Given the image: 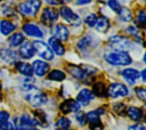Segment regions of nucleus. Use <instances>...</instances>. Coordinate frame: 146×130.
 <instances>
[{
    "mask_svg": "<svg viewBox=\"0 0 146 130\" xmlns=\"http://www.w3.org/2000/svg\"><path fill=\"white\" fill-rule=\"evenodd\" d=\"M104 59L112 66H127L132 63L131 56L125 51H107L104 54Z\"/></svg>",
    "mask_w": 146,
    "mask_h": 130,
    "instance_id": "obj_1",
    "label": "nucleus"
},
{
    "mask_svg": "<svg viewBox=\"0 0 146 130\" xmlns=\"http://www.w3.org/2000/svg\"><path fill=\"white\" fill-rule=\"evenodd\" d=\"M108 47L114 51H130L135 48V42L127 36L122 35H112L108 38Z\"/></svg>",
    "mask_w": 146,
    "mask_h": 130,
    "instance_id": "obj_2",
    "label": "nucleus"
},
{
    "mask_svg": "<svg viewBox=\"0 0 146 130\" xmlns=\"http://www.w3.org/2000/svg\"><path fill=\"white\" fill-rule=\"evenodd\" d=\"M41 8V0H25L18 5V10L23 16L33 17Z\"/></svg>",
    "mask_w": 146,
    "mask_h": 130,
    "instance_id": "obj_3",
    "label": "nucleus"
},
{
    "mask_svg": "<svg viewBox=\"0 0 146 130\" xmlns=\"http://www.w3.org/2000/svg\"><path fill=\"white\" fill-rule=\"evenodd\" d=\"M26 100L33 106V107H40L42 105H44L48 100L47 95L44 92H42L41 90H39L38 88L31 90L27 92L26 95Z\"/></svg>",
    "mask_w": 146,
    "mask_h": 130,
    "instance_id": "obj_4",
    "label": "nucleus"
},
{
    "mask_svg": "<svg viewBox=\"0 0 146 130\" xmlns=\"http://www.w3.org/2000/svg\"><path fill=\"white\" fill-rule=\"evenodd\" d=\"M32 44L34 48V52H36L43 60L54 59V52L51 51V49L49 48V46L46 42H43L41 40H35Z\"/></svg>",
    "mask_w": 146,
    "mask_h": 130,
    "instance_id": "obj_5",
    "label": "nucleus"
},
{
    "mask_svg": "<svg viewBox=\"0 0 146 130\" xmlns=\"http://www.w3.org/2000/svg\"><path fill=\"white\" fill-rule=\"evenodd\" d=\"M129 95V89L127 86L119 83V82H114L112 84H110V87L107 88V96H110L111 98H119V97H125Z\"/></svg>",
    "mask_w": 146,
    "mask_h": 130,
    "instance_id": "obj_6",
    "label": "nucleus"
},
{
    "mask_svg": "<svg viewBox=\"0 0 146 130\" xmlns=\"http://www.w3.org/2000/svg\"><path fill=\"white\" fill-rule=\"evenodd\" d=\"M58 15H60V17H62L64 21H66L67 23H70V24H72V25H79V24L81 23V18H80L70 7H67V6L60 7Z\"/></svg>",
    "mask_w": 146,
    "mask_h": 130,
    "instance_id": "obj_7",
    "label": "nucleus"
},
{
    "mask_svg": "<svg viewBox=\"0 0 146 130\" xmlns=\"http://www.w3.org/2000/svg\"><path fill=\"white\" fill-rule=\"evenodd\" d=\"M58 19V11L54 8L47 7L42 10L41 13V22L47 25V26H51Z\"/></svg>",
    "mask_w": 146,
    "mask_h": 130,
    "instance_id": "obj_8",
    "label": "nucleus"
},
{
    "mask_svg": "<svg viewBox=\"0 0 146 130\" xmlns=\"http://www.w3.org/2000/svg\"><path fill=\"white\" fill-rule=\"evenodd\" d=\"M23 32L31 38H36V39H41L43 38V31L35 24V23H25L22 26Z\"/></svg>",
    "mask_w": 146,
    "mask_h": 130,
    "instance_id": "obj_9",
    "label": "nucleus"
},
{
    "mask_svg": "<svg viewBox=\"0 0 146 130\" xmlns=\"http://www.w3.org/2000/svg\"><path fill=\"white\" fill-rule=\"evenodd\" d=\"M94 98H95V95L92 94V91L88 88H83L79 91L75 100L79 103L80 106H87L91 100H94Z\"/></svg>",
    "mask_w": 146,
    "mask_h": 130,
    "instance_id": "obj_10",
    "label": "nucleus"
},
{
    "mask_svg": "<svg viewBox=\"0 0 146 130\" xmlns=\"http://www.w3.org/2000/svg\"><path fill=\"white\" fill-rule=\"evenodd\" d=\"M121 75H122V78H123L129 84H131V86L135 84V83L138 81V79L140 78L139 71L136 70V68H132V67H125V68H123L122 72H121Z\"/></svg>",
    "mask_w": 146,
    "mask_h": 130,
    "instance_id": "obj_11",
    "label": "nucleus"
},
{
    "mask_svg": "<svg viewBox=\"0 0 146 130\" xmlns=\"http://www.w3.org/2000/svg\"><path fill=\"white\" fill-rule=\"evenodd\" d=\"M32 68H33V73L36 76H44L48 72H49V64L46 60H41V59H36L33 62L32 64Z\"/></svg>",
    "mask_w": 146,
    "mask_h": 130,
    "instance_id": "obj_12",
    "label": "nucleus"
},
{
    "mask_svg": "<svg viewBox=\"0 0 146 130\" xmlns=\"http://www.w3.org/2000/svg\"><path fill=\"white\" fill-rule=\"evenodd\" d=\"M80 107H81V106L79 105V103H78L75 99H66V100H64V101L59 105V109H60L64 114L78 112V111H80Z\"/></svg>",
    "mask_w": 146,
    "mask_h": 130,
    "instance_id": "obj_13",
    "label": "nucleus"
},
{
    "mask_svg": "<svg viewBox=\"0 0 146 130\" xmlns=\"http://www.w3.org/2000/svg\"><path fill=\"white\" fill-rule=\"evenodd\" d=\"M52 34L56 39H58L62 42V41H67L70 32H68V29L64 24H57L52 29Z\"/></svg>",
    "mask_w": 146,
    "mask_h": 130,
    "instance_id": "obj_14",
    "label": "nucleus"
},
{
    "mask_svg": "<svg viewBox=\"0 0 146 130\" xmlns=\"http://www.w3.org/2000/svg\"><path fill=\"white\" fill-rule=\"evenodd\" d=\"M48 46L49 48L51 49V51L54 52V55H57V56H63L65 54V47L62 44V42L56 39L55 36H51L49 38L48 40Z\"/></svg>",
    "mask_w": 146,
    "mask_h": 130,
    "instance_id": "obj_15",
    "label": "nucleus"
},
{
    "mask_svg": "<svg viewBox=\"0 0 146 130\" xmlns=\"http://www.w3.org/2000/svg\"><path fill=\"white\" fill-rule=\"evenodd\" d=\"M19 56L24 59H30L34 56V48H33V44L32 42L30 41H24L21 47H19Z\"/></svg>",
    "mask_w": 146,
    "mask_h": 130,
    "instance_id": "obj_16",
    "label": "nucleus"
},
{
    "mask_svg": "<svg viewBox=\"0 0 146 130\" xmlns=\"http://www.w3.org/2000/svg\"><path fill=\"white\" fill-rule=\"evenodd\" d=\"M68 72H70V74L73 76V78H75V79H78V80H80V81H87L88 80V75L84 73V71L81 68V66H76V65H68Z\"/></svg>",
    "mask_w": 146,
    "mask_h": 130,
    "instance_id": "obj_17",
    "label": "nucleus"
},
{
    "mask_svg": "<svg viewBox=\"0 0 146 130\" xmlns=\"http://www.w3.org/2000/svg\"><path fill=\"white\" fill-rule=\"evenodd\" d=\"M95 30L97 31V32H99V33H106L108 30H110V27H111V23H110V19L107 18V17H100V18H98L97 19V22H96V24H95Z\"/></svg>",
    "mask_w": 146,
    "mask_h": 130,
    "instance_id": "obj_18",
    "label": "nucleus"
},
{
    "mask_svg": "<svg viewBox=\"0 0 146 130\" xmlns=\"http://www.w3.org/2000/svg\"><path fill=\"white\" fill-rule=\"evenodd\" d=\"M125 113L128 114V116H129L132 121H136V122L141 121L143 117H144L143 111H141L139 107H136V106H130V107H128Z\"/></svg>",
    "mask_w": 146,
    "mask_h": 130,
    "instance_id": "obj_19",
    "label": "nucleus"
},
{
    "mask_svg": "<svg viewBox=\"0 0 146 130\" xmlns=\"http://www.w3.org/2000/svg\"><path fill=\"white\" fill-rule=\"evenodd\" d=\"M16 68H17V71H18L21 74H23V75L26 76V78H30V76L33 74V68H32V65H31L30 63L17 62Z\"/></svg>",
    "mask_w": 146,
    "mask_h": 130,
    "instance_id": "obj_20",
    "label": "nucleus"
},
{
    "mask_svg": "<svg viewBox=\"0 0 146 130\" xmlns=\"http://www.w3.org/2000/svg\"><path fill=\"white\" fill-rule=\"evenodd\" d=\"M16 26L14 23H11L8 19H2L0 21V33L2 35H9L15 31Z\"/></svg>",
    "mask_w": 146,
    "mask_h": 130,
    "instance_id": "obj_21",
    "label": "nucleus"
},
{
    "mask_svg": "<svg viewBox=\"0 0 146 130\" xmlns=\"http://www.w3.org/2000/svg\"><path fill=\"white\" fill-rule=\"evenodd\" d=\"M92 41H94V38L90 35V34H87L84 35L83 38H81L78 42V49L82 52V51H86L87 49H89L92 44Z\"/></svg>",
    "mask_w": 146,
    "mask_h": 130,
    "instance_id": "obj_22",
    "label": "nucleus"
},
{
    "mask_svg": "<svg viewBox=\"0 0 146 130\" xmlns=\"http://www.w3.org/2000/svg\"><path fill=\"white\" fill-rule=\"evenodd\" d=\"M24 41H25V40H24V35H23V33H19V32H17V33H13V34L9 36V39H8L9 46L13 47V48L21 46Z\"/></svg>",
    "mask_w": 146,
    "mask_h": 130,
    "instance_id": "obj_23",
    "label": "nucleus"
},
{
    "mask_svg": "<svg viewBox=\"0 0 146 130\" xmlns=\"http://www.w3.org/2000/svg\"><path fill=\"white\" fill-rule=\"evenodd\" d=\"M0 57H1L2 60L7 62V63H14V62L17 60V54L14 50H11V49H5V50H2V52L0 54Z\"/></svg>",
    "mask_w": 146,
    "mask_h": 130,
    "instance_id": "obj_24",
    "label": "nucleus"
},
{
    "mask_svg": "<svg viewBox=\"0 0 146 130\" xmlns=\"http://www.w3.org/2000/svg\"><path fill=\"white\" fill-rule=\"evenodd\" d=\"M92 94L97 97H106L107 96V89L103 82H96L92 86Z\"/></svg>",
    "mask_w": 146,
    "mask_h": 130,
    "instance_id": "obj_25",
    "label": "nucleus"
},
{
    "mask_svg": "<svg viewBox=\"0 0 146 130\" xmlns=\"http://www.w3.org/2000/svg\"><path fill=\"white\" fill-rule=\"evenodd\" d=\"M65 78H66V74L62 70H52L48 73V79L51 80V81L60 82V81H64Z\"/></svg>",
    "mask_w": 146,
    "mask_h": 130,
    "instance_id": "obj_26",
    "label": "nucleus"
},
{
    "mask_svg": "<svg viewBox=\"0 0 146 130\" xmlns=\"http://www.w3.org/2000/svg\"><path fill=\"white\" fill-rule=\"evenodd\" d=\"M117 16H119V19L121 22H130L132 21V13L129 8L127 7H121V9L117 11Z\"/></svg>",
    "mask_w": 146,
    "mask_h": 130,
    "instance_id": "obj_27",
    "label": "nucleus"
},
{
    "mask_svg": "<svg viewBox=\"0 0 146 130\" xmlns=\"http://www.w3.org/2000/svg\"><path fill=\"white\" fill-rule=\"evenodd\" d=\"M71 121L66 116H60L55 123V130H70Z\"/></svg>",
    "mask_w": 146,
    "mask_h": 130,
    "instance_id": "obj_28",
    "label": "nucleus"
},
{
    "mask_svg": "<svg viewBox=\"0 0 146 130\" xmlns=\"http://www.w3.org/2000/svg\"><path fill=\"white\" fill-rule=\"evenodd\" d=\"M33 117H34L36 124H39V125H43V127L47 125V122H48V121H47V115L44 114L43 111H41V109H36V111H34V113H33Z\"/></svg>",
    "mask_w": 146,
    "mask_h": 130,
    "instance_id": "obj_29",
    "label": "nucleus"
},
{
    "mask_svg": "<svg viewBox=\"0 0 146 130\" xmlns=\"http://www.w3.org/2000/svg\"><path fill=\"white\" fill-rule=\"evenodd\" d=\"M86 120L89 124H94V123H97V122H100V115L98 114L97 109L95 111H90L86 114Z\"/></svg>",
    "mask_w": 146,
    "mask_h": 130,
    "instance_id": "obj_30",
    "label": "nucleus"
},
{
    "mask_svg": "<svg viewBox=\"0 0 146 130\" xmlns=\"http://www.w3.org/2000/svg\"><path fill=\"white\" fill-rule=\"evenodd\" d=\"M136 24L139 27H143L146 30V10L141 9L137 13V17H136Z\"/></svg>",
    "mask_w": 146,
    "mask_h": 130,
    "instance_id": "obj_31",
    "label": "nucleus"
},
{
    "mask_svg": "<svg viewBox=\"0 0 146 130\" xmlns=\"http://www.w3.org/2000/svg\"><path fill=\"white\" fill-rule=\"evenodd\" d=\"M97 19H98V17L96 16V14H89V15H87L86 16V18H84V23L89 26V27H94L95 26V24H96V22H97Z\"/></svg>",
    "mask_w": 146,
    "mask_h": 130,
    "instance_id": "obj_32",
    "label": "nucleus"
},
{
    "mask_svg": "<svg viewBox=\"0 0 146 130\" xmlns=\"http://www.w3.org/2000/svg\"><path fill=\"white\" fill-rule=\"evenodd\" d=\"M113 109L116 114L119 115H124V113L127 112V106L123 103H116L113 105Z\"/></svg>",
    "mask_w": 146,
    "mask_h": 130,
    "instance_id": "obj_33",
    "label": "nucleus"
},
{
    "mask_svg": "<svg viewBox=\"0 0 146 130\" xmlns=\"http://www.w3.org/2000/svg\"><path fill=\"white\" fill-rule=\"evenodd\" d=\"M107 6H108V8H110L112 11H114V13H117V11L121 9V3H120L117 0H108V1H107Z\"/></svg>",
    "mask_w": 146,
    "mask_h": 130,
    "instance_id": "obj_34",
    "label": "nucleus"
},
{
    "mask_svg": "<svg viewBox=\"0 0 146 130\" xmlns=\"http://www.w3.org/2000/svg\"><path fill=\"white\" fill-rule=\"evenodd\" d=\"M135 94L137 95V97H138L139 99H141L143 101L146 103V88H144V87H138V88L135 89Z\"/></svg>",
    "mask_w": 146,
    "mask_h": 130,
    "instance_id": "obj_35",
    "label": "nucleus"
},
{
    "mask_svg": "<svg viewBox=\"0 0 146 130\" xmlns=\"http://www.w3.org/2000/svg\"><path fill=\"white\" fill-rule=\"evenodd\" d=\"M81 68L84 71V73H86L88 76H90V75H95V74H97V72H98V70H97L96 67L90 66V65H82Z\"/></svg>",
    "mask_w": 146,
    "mask_h": 130,
    "instance_id": "obj_36",
    "label": "nucleus"
},
{
    "mask_svg": "<svg viewBox=\"0 0 146 130\" xmlns=\"http://www.w3.org/2000/svg\"><path fill=\"white\" fill-rule=\"evenodd\" d=\"M75 119H76L78 123L81 124V125H84L86 122H87V120H86V114H84L83 112H80V111L76 112V114H75Z\"/></svg>",
    "mask_w": 146,
    "mask_h": 130,
    "instance_id": "obj_37",
    "label": "nucleus"
},
{
    "mask_svg": "<svg viewBox=\"0 0 146 130\" xmlns=\"http://www.w3.org/2000/svg\"><path fill=\"white\" fill-rule=\"evenodd\" d=\"M125 32H127L128 34H130V35H133L135 38L138 36V35H140V34H139V31H138V27H137V26H133V25L128 26V27L125 29Z\"/></svg>",
    "mask_w": 146,
    "mask_h": 130,
    "instance_id": "obj_38",
    "label": "nucleus"
},
{
    "mask_svg": "<svg viewBox=\"0 0 146 130\" xmlns=\"http://www.w3.org/2000/svg\"><path fill=\"white\" fill-rule=\"evenodd\" d=\"M0 129L1 130H16V127H15L14 122L11 123L8 120V121H6V122H3V123L0 124Z\"/></svg>",
    "mask_w": 146,
    "mask_h": 130,
    "instance_id": "obj_39",
    "label": "nucleus"
},
{
    "mask_svg": "<svg viewBox=\"0 0 146 130\" xmlns=\"http://www.w3.org/2000/svg\"><path fill=\"white\" fill-rule=\"evenodd\" d=\"M2 14L6 16H9V15L14 14V8H11L9 5H3L2 6Z\"/></svg>",
    "mask_w": 146,
    "mask_h": 130,
    "instance_id": "obj_40",
    "label": "nucleus"
},
{
    "mask_svg": "<svg viewBox=\"0 0 146 130\" xmlns=\"http://www.w3.org/2000/svg\"><path fill=\"white\" fill-rule=\"evenodd\" d=\"M9 120V113L5 111H0V124Z\"/></svg>",
    "mask_w": 146,
    "mask_h": 130,
    "instance_id": "obj_41",
    "label": "nucleus"
},
{
    "mask_svg": "<svg viewBox=\"0 0 146 130\" xmlns=\"http://www.w3.org/2000/svg\"><path fill=\"white\" fill-rule=\"evenodd\" d=\"M89 128H90V130H103L104 125H103L102 122H97V123H94V124H89Z\"/></svg>",
    "mask_w": 146,
    "mask_h": 130,
    "instance_id": "obj_42",
    "label": "nucleus"
},
{
    "mask_svg": "<svg viewBox=\"0 0 146 130\" xmlns=\"http://www.w3.org/2000/svg\"><path fill=\"white\" fill-rule=\"evenodd\" d=\"M92 0H75V3L79 6H84V5H89Z\"/></svg>",
    "mask_w": 146,
    "mask_h": 130,
    "instance_id": "obj_43",
    "label": "nucleus"
},
{
    "mask_svg": "<svg viewBox=\"0 0 146 130\" xmlns=\"http://www.w3.org/2000/svg\"><path fill=\"white\" fill-rule=\"evenodd\" d=\"M16 130H39L34 127H17Z\"/></svg>",
    "mask_w": 146,
    "mask_h": 130,
    "instance_id": "obj_44",
    "label": "nucleus"
},
{
    "mask_svg": "<svg viewBox=\"0 0 146 130\" xmlns=\"http://www.w3.org/2000/svg\"><path fill=\"white\" fill-rule=\"evenodd\" d=\"M48 5H50V6H57V5H59V0H44Z\"/></svg>",
    "mask_w": 146,
    "mask_h": 130,
    "instance_id": "obj_45",
    "label": "nucleus"
},
{
    "mask_svg": "<svg viewBox=\"0 0 146 130\" xmlns=\"http://www.w3.org/2000/svg\"><path fill=\"white\" fill-rule=\"evenodd\" d=\"M139 75H140V78H141V80H143L144 82H146V68H144V70H141V72L139 73Z\"/></svg>",
    "mask_w": 146,
    "mask_h": 130,
    "instance_id": "obj_46",
    "label": "nucleus"
},
{
    "mask_svg": "<svg viewBox=\"0 0 146 130\" xmlns=\"http://www.w3.org/2000/svg\"><path fill=\"white\" fill-rule=\"evenodd\" d=\"M72 0H59V3L60 2H63V3H68V2H71Z\"/></svg>",
    "mask_w": 146,
    "mask_h": 130,
    "instance_id": "obj_47",
    "label": "nucleus"
},
{
    "mask_svg": "<svg viewBox=\"0 0 146 130\" xmlns=\"http://www.w3.org/2000/svg\"><path fill=\"white\" fill-rule=\"evenodd\" d=\"M143 60H144V63L146 64V52L144 54V56H143Z\"/></svg>",
    "mask_w": 146,
    "mask_h": 130,
    "instance_id": "obj_48",
    "label": "nucleus"
},
{
    "mask_svg": "<svg viewBox=\"0 0 146 130\" xmlns=\"http://www.w3.org/2000/svg\"><path fill=\"white\" fill-rule=\"evenodd\" d=\"M141 130H146V125H141Z\"/></svg>",
    "mask_w": 146,
    "mask_h": 130,
    "instance_id": "obj_49",
    "label": "nucleus"
},
{
    "mask_svg": "<svg viewBox=\"0 0 146 130\" xmlns=\"http://www.w3.org/2000/svg\"><path fill=\"white\" fill-rule=\"evenodd\" d=\"M0 90H1V84H0Z\"/></svg>",
    "mask_w": 146,
    "mask_h": 130,
    "instance_id": "obj_50",
    "label": "nucleus"
},
{
    "mask_svg": "<svg viewBox=\"0 0 146 130\" xmlns=\"http://www.w3.org/2000/svg\"><path fill=\"white\" fill-rule=\"evenodd\" d=\"M1 1H3V0H0V2H1Z\"/></svg>",
    "mask_w": 146,
    "mask_h": 130,
    "instance_id": "obj_51",
    "label": "nucleus"
}]
</instances>
